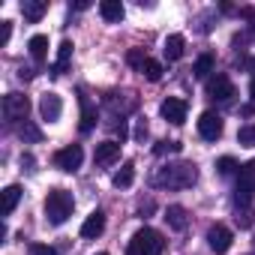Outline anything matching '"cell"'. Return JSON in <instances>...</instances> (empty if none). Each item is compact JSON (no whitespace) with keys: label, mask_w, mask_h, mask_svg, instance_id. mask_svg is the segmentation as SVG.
<instances>
[{"label":"cell","mask_w":255,"mask_h":255,"mask_svg":"<svg viewBox=\"0 0 255 255\" xmlns=\"http://www.w3.org/2000/svg\"><path fill=\"white\" fill-rule=\"evenodd\" d=\"M99 15H102L108 24H117V21H123L126 9H123L120 0H102V3H99Z\"/></svg>","instance_id":"obj_14"},{"label":"cell","mask_w":255,"mask_h":255,"mask_svg":"<svg viewBox=\"0 0 255 255\" xmlns=\"http://www.w3.org/2000/svg\"><path fill=\"white\" fill-rule=\"evenodd\" d=\"M30 114V99L21 93H6L3 96V117L6 120H27Z\"/></svg>","instance_id":"obj_6"},{"label":"cell","mask_w":255,"mask_h":255,"mask_svg":"<svg viewBox=\"0 0 255 255\" xmlns=\"http://www.w3.org/2000/svg\"><path fill=\"white\" fill-rule=\"evenodd\" d=\"M198 180V168L192 162H174V165H165L153 174V183L156 186H168V189H186Z\"/></svg>","instance_id":"obj_1"},{"label":"cell","mask_w":255,"mask_h":255,"mask_svg":"<svg viewBox=\"0 0 255 255\" xmlns=\"http://www.w3.org/2000/svg\"><path fill=\"white\" fill-rule=\"evenodd\" d=\"M96 255H105V252H96Z\"/></svg>","instance_id":"obj_34"},{"label":"cell","mask_w":255,"mask_h":255,"mask_svg":"<svg viewBox=\"0 0 255 255\" xmlns=\"http://www.w3.org/2000/svg\"><path fill=\"white\" fill-rule=\"evenodd\" d=\"M93 159H96V165H111V162H117V159H120V141H102V144H96Z\"/></svg>","instance_id":"obj_12"},{"label":"cell","mask_w":255,"mask_h":255,"mask_svg":"<svg viewBox=\"0 0 255 255\" xmlns=\"http://www.w3.org/2000/svg\"><path fill=\"white\" fill-rule=\"evenodd\" d=\"M165 222H168V228H174V231H183V228L189 225V219H186V210H183L180 204H171V207L165 210Z\"/></svg>","instance_id":"obj_17"},{"label":"cell","mask_w":255,"mask_h":255,"mask_svg":"<svg viewBox=\"0 0 255 255\" xmlns=\"http://www.w3.org/2000/svg\"><path fill=\"white\" fill-rule=\"evenodd\" d=\"M132 180H135V165H132V162H123V168L114 174L111 183H114L117 189H126V186H132Z\"/></svg>","instance_id":"obj_21"},{"label":"cell","mask_w":255,"mask_h":255,"mask_svg":"<svg viewBox=\"0 0 255 255\" xmlns=\"http://www.w3.org/2000/svg\"><path fill=\"white\" fill-rule=\"evenodd\" d=\"M81 159H84V150L78 144H69V147H60L54 153V165L60 171H78L81 168Z\"/></svg>","instance_id":"obj_7"},{"label":"cell","mask_w":255,"mask_h":255,"mask_svg":"<svg viewBox=\"0 0 255 255\" xmlns=\"http://www.w3.org/2000/svg\"><path fill=\"white\" fill-rule=\"evenodd\" d=\"M96 126V108L87 102V96L81 93V132H90Z\"/></svg>","instance_id":"obj_20"},{"label":"cell","mask_w":255,"mask_h":255,"mask_svg":"<svg viewBox=\"0 0 255 255\" xmlns=\"http://www.w3.org/2000/svg\"><path fill=\"white\" fill-rule=\"evenodd\" d=\"M165 249V240L156 228H138L129 240V249H126V255H162Z\"/></svg>","instance_id":"obj_2"},{"label":"cell","mask_w":255,"mask_h":255,"mask_svg":"<svg viewBox=\"0 0 255 255\" xmlns=\"http://www.w3.org/2000/svg\"><path fill=\"white\" fill-rule=\"evenodd\" d=\"M144 138H147V123L141 120V123L135 126V141H144Z\"/></svg>","instance_id":"obj_30"},{"label":"cell","mask_w":255,"mask_h":255,"mask_svg":"<svg viewBox=\"0 0 255 255\" xmlns=\"http://www.w3.org/2000/svg\"><path fill=\"white\" fill-rule=\"evenodd\" d=\"M249 96H252V105H255V78L249 81Z\"/></svg>","instance_id":"obj_33"},{"label":"cell","mask_w":255,"mask_h":255,"mask_svg":"<svg viewBox=\"0 0 255 255\" xmlns=\"http://www.w3.org/2000/svg\"><path fill=\"white\" fill-rule=\"evenodd\" d=\"M27 48H30V54H33V60H45V57H48V36H42V33H36V36H30V42H27Z\"/></svg>","instance_id":"obj_22"},{"label":"cell","mask_w":255,"mask_h":255,"mask_svg":"<svg viewBox=\"0 0 255 255\" xmlns=\"http://www.w3.org/2000/svg\"><path fill=\"white\" fill-rule=\"evenodd\" d=\"M72 207H75V201L66 189H51L48 198H45V216H48L51 225H63L72 216Z\"/></svg>","instance_id":"obj_3"},{"label":"cell","mask_w":255,"mask_h":255,"mask_svg":"<svg viewBox=\"0 0 255 255\" xmlns=\"http://www.w3.org/2000/svg\"><path fill=\"white\" fill-rule=\"evenodd\" d=\"M183 48H186V39H183L180 33H171V36L165 39V45H162V54H165L168 60H180V57H183Z\"/></svg>","instance_id":"obj_15"},{"label":"cell","mask_w":255,"mask_h":255,"mask_svg":"<svg viewBox=\"0 0 255 255\" xmlns=\"http://www.w3.org/2000/svg\"><path fill=\"white\" fill-rule=\"evenodd\" d=\"M30 255H54V249L42 246V243H30Z\"/></svg>","instance_id":"obj_29"},{"label":"cell","mask_w":255,"mask_h":255,"mask_svg":"<svg viewBox=\"0 0 255 255\" xmlns=\"http://www.w3.org/2000/svg\"><path fill=\"white\" fill-rule=\"evenodd\" d=\"M231 228L228 225H222V222H216V225H210V231H207V243H210V249L216 252V255H222V252H228L231 249Z\"/></svg>","instance_id":"obj_8"},{"label":"cell","mask_w":255,"mask_h":255,"mask_svg":"<svg viewBox=\"0 0 255 255\" xmlns=\"http://www.w3.org/2000/svg\"><path fill=\"white\" fill-rule=\"evenodd\" d=\"M144 60L147 57H141V51H129V63L132 66H144Z\"/></svg>","instance_id":"obj_31"},{"label":"cell","mask_w":255,"mask_h":255,"mask_svg":"<svg viewBox=\"0 0 255 255\" xmlns=\"http://www.w3.org/2000/svg\"><path fill=\"white\" fill-rule=\"evenodd\" d=\"M18 135H21V138H27V141H39V138H42V132L36 129V126H30L27 120H24V126L18 129Z\"/></svg>","instance_id":"obj_27"},{"label":"cell","mask_w":255,"mask_h":255,"mask_svg":"<svg viewBox=\"0 0 255 255\" xmlns=\"http://www.w3.org/2000/svg\"><path fill=\"white\" fill-rule=\"evenodd\" d=\"M234 219H237V225H240V228H249V225L255 222V216H252V210H243V213L237 210V216H234Z\"/></svg>","instance_id":"obj_28"},{"label":"cell","mask_w":255,"mask_h":255,"mask_svg":"<svg viewBox=\"0 0 255 255\" xmlns=\"http://www.w3.org/2000/svg\"><path fill=\"white\" fill-rule=\"evenodd\" d=\"M213 69H216L213 54H201V57L195 60V66H192V75H195V78H210V75H213Z\"/></svg>","instance_id":"obj_19"},{"label":"cell","mask_w":255,"mask_h":255,"mask_svg":"<svg viewBox=\"0 0 255 255\" xmlns=\"http://www.w3.org/2000/svg\"><path fill=\"white\" fill-rule=\"evenodd\" d=\"M237 168H240V165H237V162H234L231 156H222V159H216V171H219L222 177H228V174H234Z\"/></svg>","instance_id":"obj_26"},{"label":"cell","mask_w":255,"mask_h":255,"mask_svg":"<svg viewBox=\"0 0 255 255\" xmlns=\"http://www.w3.org/2000/svg\"><path fill=\"white\" fill-rule=\"evenodd\" d=\"M18 198H21V189H18V186H6V189H3V207H0V210H3V216H9V213L15 210Z\"/></svg>","instance_id":"obj_23"},{"label":"cell","mask_w":255,"mask_h":255,"mask_svg":"<svg viewBox=\"0 0 255 255\" xmlns=\"http://www.w3.org/2000/svg\"><path fill=\"white\" fill-rule=\"evenodd\" d=\"M102 231H105V213H102V210H93V213L84 219V225H81V237L93 240V237H99Z\"/></svg>","instance_id":"obj_13"},{"label":"cell","mask_w":255,"mask_h":255,"mask_svg":"<svg viewBox=\"0 0 255 255\" xmlns=\"http://www.w3.org/2000/svg\"><path fill=\"white\" fill-rule=\"evenodd\" d=\"M237 141H240V144H246V147H255V123H246V126H240Z\"/></svg>","instance_id":"obj_25"},{"label":"cell","mask_w":255,"mask_h":255,"mask_svg":"<svg viewBox=\"0 0 255 255\" xmlns=\"http://www.w3.org/2000/svg\"><path fill=\"white\" fill-rule=\"evenodd\" d=\"M198 132H201V138L216 141V138L222 135V117L213 114V111H204V114L198 117Z\"/></svg>","instance_id":"obj_10"},{"label":"cell","mask_w":255,"mask_h":255,"mask_svg":"<svg viewBox=\"0 0 255 255\" xmlns=\"http://www.w3.org/2000/svg\"><path fill=\"white\" fill-rule=\"evenodd\" d=\"M9 33H12V24H9V21H3V36H0V42H3V45L9 42Z\"/></svg>","instance_id":"obj_32"},{"label":"cell","mask_w":255,"mask_h":255,"mask_svg":"<svg viewBox=\"0 0 255 255\" xmlns=\"http://www.w3.org/2000/svg\"><path fill=\"white\" fill-rule=\"evenodd\" d=\"M159 111H162V117L168 120V123H174V126H180L183 120H186V111H189V105H186V99H177V96H168L162 105H159Z\"/></svg>","instance_id":"obj_9"},{"label":"cell","mask_w":255,"mask_h":255,"mask_svg":"<svg viewBox=\"0 0 255 255\" xmlns=\"http://www.w3.org/2000/svg\"><path fill=\"white\" fill-rule=\"evenodd\" d=\"M237 201L240 204H249L252 201V195H255V159H249L243 168H240V174H237Z\"/></svg>","instance_id":"obj_4"},{"label":"cell","mask_w":255,"mask_h":255,"mask_svg":"<svg viewBox=\"0 0 255 255\" xmlns=\"http://www.w3.org/2000/svg\"><path fill=\"white\" fill-rule=\"evenodd\" d=\"M39 114H42V120H48V123L60 120V114H63V99H60L57 93H42V99H39Z\"/></svg>","instance_id":"obj_11"},{"label":"cell","mask_w":255,"mask_h":255,"mask_svg":"<svg viewBox=\"0 0 255 255\" xmlns=\"http://www.w3.org/2000/svg\"><path fill=\"white\" fill-rule=\"evenodd\" d=\"M21 12H24L27 21H39V18L48 12V3H45V0H24V3H21Z\"/></svg>","instance_id":"obj_18"},{"label":"cell","mask_w":255,"mask_h":255,"mask_svg":"<svg viewBox=\"0 0 255 255\" xmlns=\"http://www.w3.org/2000/svg\"><path fill=\"white\" fill-rule=\"evenodd\" d=\"M69 60H72V42L66 39V42H60V48H57V60H54V66H51V75H63L66 66H69Z\"/></svg>","instance_id":"obj_16"},{"label":"cell","mask_w":255,"mask_h":255,"mask_svg":"<svg viewBox=\"0 0 255 255\" xmlns=\"http://www.w3.org/2000/svg\"><path fill=\"white\" fill-rule=\"evenodd\" d=\"M141 72H144V78H147V81H159V78H162V63L147 57V60H144V66H141Z\"/></svg>","instance_id":"obj_24"},{"label":"cell","mask_w":255,"mask_h":255,"mask_svg":"<svg viewBox=\"0 0 255 255\" xmlns=\"http://www.w3.org/2000/svg\"><path fill=\"white\" fill-rule=\"evenodd\" d=\"M234 93H237V90H234V81H231L225 72H216V75H210V78H207V96H210V99L228 102Z\"/></svg>","instance_id":"obj_5"}]
</instances>
